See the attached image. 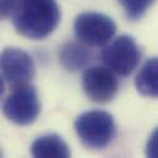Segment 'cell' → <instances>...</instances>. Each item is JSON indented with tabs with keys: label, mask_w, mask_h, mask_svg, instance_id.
I'll return each mask as SVG.
<instances>
[{
	"label": "cell",
	"mask_w": 158,
	"mask_h": 158,
	"mask_svg": "<svg viewBox=\"0 0 158 158\" xmlns=\"http://www.w3.org/2000/svg\"><path fill=\"white\" fill-rule=\"evenodd\" d=\"M11 19L20 35L32 40H42L58 26L60 11L56 0H16Z\"/></svg>",
	"instance_id": "6da1fadb"
},
{
	"label": "cell",
	"mask_w": 158,
	"mask_h": 158,
	"mask_svg": "<svg viewBox=\"0 0 158 158\" xmlns=\"http://www.w3.org/2000/svg\"><path fill=\"white\" fill-rule=\"evenodd\" d=\"M74 130L79 141L90 149L107 147L116 136V125L112 116L102 110H91L80 114Z\"/></svg>",
	"instance_id": "7a4b0ae2"
},
{
	"label": "cell",
	"mask_w": 158,
	"mask_h": 158,
	"mask_svg": "<svg viewBox=\"0 0 158 158\" xmlns=\"http://www.w3.org/2000/svg\"><path fill=\"white\" fill-rule=\"evenodd\" d=\"M2 111L7 120L19 126L33 123L41 111L36 88L30 84L14 88L2 104Z\"/></svg>",
	"instance_id": "3957f363"
},
{
	"label": "cell",
	"mask_w": 158,
	"mask_h": 158,
	"mask_svg": "<svg viewBox=\"0 0 158 158\" xmlns=\"http://www.w3.org/2000/svg\"><path fill=\"white\" fill-rule=\"evenodd\" d=\"M77 38L90 47L106 46L116 33V25L111 17L100 12H83L74 21Z\"/></svg>",
	"instance_id": "277c9868"
},
{
	"label": "cell",
	"mask_w": 158,
	"mask_h": 158,
	"mask_svg": "<svg viewBox=\"0 0 158 158\" xmlns=\"http://www.w3.org/2000/svg\"><path fill=\"white\" fill-rule=\"evenodd\" d=\"M100 57L102 63L114 73L127 77L137 67L141 52L133 37L121 35L105 46Z\"/></svg>",
	"instance_id": "5b68a950"
},
{
	"label": "cell",
	"mask_w": 158,
	"mask_h": 158,
	"mask_svg": "<svg viewBox=\"0 0 158 158\" xmlns=\"http://www.w3.org/2000/svg\"><path fill=\"white\" fill-rule=\"evenodd\" d=\"M81 85L90 100L98 104H105L115 98L118 89V80L115 73L106 65H91L84 70Z\"/></svg>",
	"instance_id": "8992f818"
},
{
	"label": "cell",
	"mask_w": 158,
	"mask_h": 158,
	"mask_svg": "<svg viewBox=\"0 0 158 158\" xmlns=\"http://www.w3.org/2000/svg\"><path fill=\"white\" fill-rule=\"evenodd\" d=\"M1 74L4 81L11 88L30 84L35 75V62L23 49L9 47L1 53Z\"/></svg>",
	"instance_id": "52a82bcc"
},
{
	"label": "cell",
	"mask_w": 158,
	"mask_h": 158,
	"mask_svg": "<svg viewBox=\"0 0 158 158\" xmlns=\"http://www.w3.org/2000/svg\"><path fill=\"white\" fill-rule=\"evenodd\" d=\"M30 153L36 158H67L70 156V151L65 141L54 133H48L36 138L30 148Z\"/></svg>",
	"instance_id": "ba28073f"
},
{
	"label": "cell",
	"mask_w": 158,
	"mask_h": 158,
	"mask_svg": "<svg viewBox=\"0 0 158 158\" xmlns=\"http://www.w3.org/2000/svg\"><path fill=\"white\" fill-rule=\"evenodd\" d=\"M90 59V52L79 42H67L59 49V62L69 72H78L86 68Z\"/></svg>",
	"instance_id": "9c48e42d"
},
{
	"label": "cell",
	"mask_w": 158,
	"mask_h": 158,
	"mask_svg": "<svg viewBox=\"0 0 158 158\" xmlns=\"http://www.w3.org/2000/svg\"><path fill=\"white\" fill-rule=\"evenodd\" d=\"M135 85L141 95L158 98V57H152L144 62L136 75Z\"/></svg>",
	"instance_id": "30bf717a"
},
{
	"label": "cell",
	"mask_w": 158,
	"mask_h": 158,
	"mask_svg": "<svg viewBox=\"0 0 158 158\" xmlns=\"http://www.w3.org/2000/svg\"><path fill=\"white\" fill-rule=\"evenodd\" d=\"M156 0H118L125 15L130 20L141 19Z\"/></svg>",
	"instance_id": "8fae6325"
},
{
	"label": "cell",
	"mask_w": 158,
	"mask_h": 158,
	"mask_svg": "<svg viewBox=\"0 0 158 158\" xmlns=\"http://www.w3.org/2000/svg\"><path fill=\"white\" fill-rule=\"evenodd\" d=\"M146 154L151 158H158V127L151 133L147 144H146Z\"/></svg>",
	"instance_id": "7c38bea8"
},
{
	"label": "cell",
	"mask_w": 158,
	"mask_h": 158,
	"mask_svg": "<svg viewBox=\"0 0 158 158\" xmlns=\"http://www.w3.org/2000/svg\"><path fill=\"white\" fill-rule=\"evenodd\" d=\"M16 0H1V16L4 19L11 16L14 5H15Z\"/></svg>",
	"instance_id": "4fadbf2b"
}]
</instances>
